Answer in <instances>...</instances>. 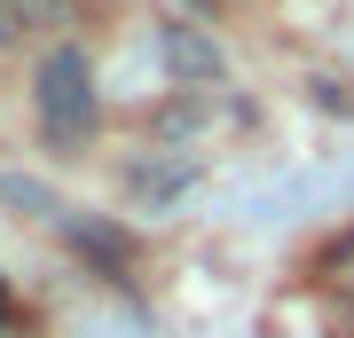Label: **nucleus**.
Here are the masks:
<instances>
[{
    "label": "nucleus",
    "mask_w": 354,
    "mask_h": 338,
    "mask_svg": "<svg viewBox=\"0 0 354 338\" xmlns=\"http://www.w3.org/2000/svg\"><path fill=\"white\" fill-rule=\"evenodd\" d=\"M32 111H39V134L48 142H87L95 134V63L79 39H55L32 71Z\"/></svg>",
    "instance_id": "f257e3e1"
}]
</instances>
